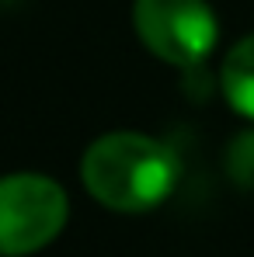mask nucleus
<instances>
[{
	"label": "nucleus",
	"instance_id": "nucleus-7",
	"mask_svg": "<svg viewBox=\"0 0 254 257\" xmlns=\"http://www.w3.org/2000/svg\"><path fill=\"white\" fill-rule=\"evenodd\" d=\"M0 257H4V254H0Z\"/></svg>",
	"mask_w": 254,
	"mask_h": 257
},
{
	"label": "nucleus",
	"instance_id": "nucleus-5",
	"mask_svg": "<svg viewBox=\"0 0 254 257\" xmlns=\"http://www.w3.org/2000/svg\"><path fill=\"white\" fill-rule=\"evenodd\" d=\"M226 174L233 184L254 188V125L237 132L226 146Z\"/></svg>",
	"mask_w": 254,
	"mask_h": 257
},
{
	"label": "nucleus",
	"instance_id": "nucleus-3",
	"mask_svg": "<svg viewBox=\"0 0 254 257\" xmlns=\"http://www.w3.org/2000/svg\"><path fill=\"white\" fill-rule=\"evenodd\" d=\"M132 28L146 52L171 66H199L219 39V21L206 0H136Z\"/></svg>",
	"mask_w": 254,
	"mask_h": 257
},
{
	"label": "nucleus",
	"instance_id": "nucleus-2",
	"mask_svg": "<svg viewBox=\"0 0 254 257\" xmlns=\"http://www.w3.org/2000/svg\"><path fill=\"white\" fill-rule=\"evenodd\" d=\"M70 219L66 188L35 171L0 177V254L28 257L49 247Z\"/></svg>",
	"mask_w": 254,
	"mask_h": 257
},
{
	"label": "nucleus",
	"instance_id": "nucleus-4",
	"mask_svg": "<svg viewBox=\"0 0 254 257\" xmlns=\"http://www.w3.org/2000/svg\"><path fill=\"white\" fill-rule=\"evenodd\" d=\"M219 90L240 118L254 122V35H244L226 52L219 66Z\"/></svg>",
	"mask_w": 254,
	"mask_h": 257
},
{
	"label": "nucleus",
	"instance_id": "nucleus-1",
	"mask_svg": "<svg viewBox=\"0 0 254 257\" xmlns=\"http://www.w3.org/2000/svg\"><path fill=\"white\" fill-rule=\"evenodd\" d=\"M181 160L164 139L146 132H105L80 157L84 191L105 209L139 215L164 205L178 188Z\"/></svg>",
	"mask_w": 254,
	"mask_h": 257
},
{
	"label": "nucleus",
	"instance_id": "nucleus-6",
	"mask_svg": "<svg viewBox=\"0 0 254 257\" xmlns=\"http://www.w3.org/2000/svg\"><path fill=\"white\" fill-rule=\"evenodd\" d=\"M0 4H11V0H0Z\"/></svg>",
	"mask_w": 254,
	"mask_h": 257
}]
</instances>
